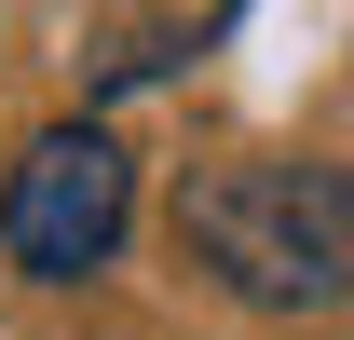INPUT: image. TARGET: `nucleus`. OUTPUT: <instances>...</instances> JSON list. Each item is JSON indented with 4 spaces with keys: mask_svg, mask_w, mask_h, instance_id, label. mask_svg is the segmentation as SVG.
I'll return each mask as SVG.
<instances>
[{
    "mask_svg": "<svg viewBox=\"0 0 354 340\" xmlns=\"http://www.w3.org/2000/svg\"><path fill=\"white\" fill-rule=\"evenodd\" d=\"M177 245L245 313H341L354 299V164H300V150L191 164L177 177Z\"/></svg>",
    "mask_w": 354,
    "mask_h": 340,
    "instance_id": "1",
    "label": "nucleus"
},
{
    "mask_svg": "<svg viewBox=\"0 0 354 340\" xmlns=\"http://www.w3.org/2000/svg\"><path fill=\"white\" fill-rule=\"evenodd\" d=\"M136 232V150L109 123H41L14 164H0V258L41 272V286H82L109 272Z\"/></svg>",
    "mask_w": 354,
    "mask_h": 340,
    "instance_id": "2",
    "label": "nucleus"
}]
</instances>
